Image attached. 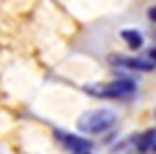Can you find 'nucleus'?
<instances>
[{
	"label": "nucleus",
	"instance_id": "nucleus-8",
	"mask_svg": "<svg viewBox=\"0 0 156 154\" xmlns=\"http://www.w3.org/2000/svg\"><path fill=\"white\" fill-rule=\"evenodd\" d=\"M147 16L154 20V23H156V7H152V9H149V12H147Z\"/></svg>",
	"mask_w": 156,
	"mask_h": 154
},
{
	"label": "nucleus",
	"instance_id": "nucleus-10",
	"mask_svg": "<svg viewBox=\"0 0 156 154\" xmlns=\"http://www.w3.org/2000/svg\"><path fill=\"white\" fill-rule=\"evenodd\" d=\"M79 154H90V150H88V152H79Z\"/></svg>",
	"mask_w": 156,
	"mask_h": 154
},
{
	"label": "nucleus",
	"instance_id": "nucleus-5",
	"mask_svg": "<svg viewBox=\"0 0 156 154\" xmlns=\"http://www.w3.org/2000/svg\"><path fill=\"white\" fill-rule=\"evenodd\" d=\"M133 141H136V150L140 152V154L152 152V145H154V141H156V129H147L145 134L136 136Z\"/></svg>",
	"mask_w": 156,
	"mask_h": 154
},
{
	"label": "nucleus",
	"instance_id": "nucleus-9",
	"mask_svg": "<svg viewBox=\"0 0 156 154\" xmlns=\"http://www.w3.org/2000/svg\"><path fill=\"white\" fill-rule=\"evenodd\" d=\"M152 152H156V141H154V145H152Z\"/></svg>",
	"mask_w": 156,
	"mask_h": 154
},
{
	"label": "nucleus",
	"instance_id": "nucleus-2",
	"mask_svg": "<svg viewBox=\"0 0 156 154\" xmlns=\"http://www.w3.org/2000/svg\"><path fill=\"white\" fill-rule=\"evenodd\" d=\"M86 93H93L98 98H111V100H120V98H129L136 93V82L129 77H120L113 79L106 86H86Z\"/></svg>",
	"mask_w": 156,
	"mask_h": 154
},
{
	"label": "nucleus",
	"instance_id": "nucleus-1",
	"mask_svg": "<svg viewBox=\"0 0 156 154\" xmlns=\"http://www.w3.org/2000/svg\"><path fill=\"white\" fill-rule=\"evenodd\" d=\"M115 113L111 109H95V111H86L82 118L77 120V129L84 134H104L106 129L115 125Z\"/></svg>",
	"mask_w": 156,
	"mask_h": 154
},
{
	"label": "nucleus",
	"instance_id": "nucleus-6",
	"mask_svg": "<svg viewBox=\"0 0 156 154\" xmlns=\"http://www.w3.org/2000/svg\"><path fill=\"white\" fill-rule=\"evenodd\" d=\"M120 36L125 39V43L131 48V50H138V48H143V36L138 30H122Z\"/></svg>",
	"mask_w": 156,
	"mask_h": 154
},
{
	"label": "nucleus",
	"instance_id": "nucleus-4",
	"mask_svg": "<svg viewBox=\"0 0 156 154\" xmlns=\"http://www.w3.org/2000/svg\"><path fill=\"white\" fill-rule=\"evenodd\" d=\"M113 61L122 68H131V70H154L156 63L149 59H140V57H113Z\"/></svg>",
	"mask_w": 156,
	"mask_h": 154
},
{
	"label": "nucleus",
	"instance_id": "nucleus-7",
	"mask_svg": "<svg viewBox=\"0 0 156 154\" xmlns=\"http://www.w3.org/2000/svg\"><path fill=\"white\" fill-rule=\"evenodd\" d=\"M147 59L156 63V48H149V50H147Z\"/></svg>",
	"mask_w": 156,
	"mask_h": 154
},
{
	"label": "nucleus",
	"instance_id": "nucleus-3",
	"mask_svg": "<svg viewBox=\"0 0 156 154\" xmlns=\"http://www.w3.org/2000/svg\"><path fill=\"white\" fill-rule=\"evenodd\" d=\"M55 134H57V138L61 141V143H63V145H66L70 152H75V154L93 150L90 141H88V138H84V136H77V134H68V131H63V129H57Z\"/></svg>",
	"mask_w": 156,
	"mask_h": 154
}]
</instances>
